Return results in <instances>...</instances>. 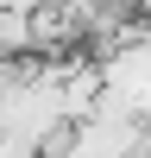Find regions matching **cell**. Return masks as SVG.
Masks as SVG:
<instances>
[{
	"label": "cell",
	"instance_id": "obj_1",
	"mask_svg": "<svg viewBox=\"0 0 151 158\" xmlns=\"http://www.w3.org/2000/svg\"><path fill=\"white\" fill-rule=\"evenodd\" d=\"M101 82H107L113 108L151 120V38H132V44L107 51V57H101Z\"/></svg>",
	"mask_w": 151,
	"mask_h": 158
},
{
	"label": "cell",
	"instance_id": "obj_2",
	"mask_svg": "<svg viewBox=\"0 0 151 158\" xmlns=\"http://www.w3.org/2000/svg\"><path fill=\"white\" fill-rule=\"evenodd\" d=\"M0 44H6V57H19V51H32V6H0Z\"/></svg>",
	"mask_w": 151,
	"mask_h": 158
},
{
	"label": "cell",
	"instance_id": "obj_3",
	"mask_svg": "<svg viewBox=\"0 0 151 158\" xmlns=\"http://www.w3.org/2000/svg\"><path fill=\"white\" fill-rule=\"evenodd\" d=\"M138 158H151V120H145V152H138Z\"/></svg>",
	"mask_w": 151,
	"mask_h": 158
},
{
	"label": "cell",
	"instance_id": "obj_4",
	"mask_svg": "<svg viewBox=\"0 0 151 158\" xmlns=\"http://www.w3.org/2000/svg\"><path fill=\"white\" fill-rule=\"evenodd\" d=\"M63 6H95V0H63Z\"/></svg>",
	"mask_w": 151,
	"mask_h": 158
}]
</instances>
